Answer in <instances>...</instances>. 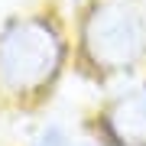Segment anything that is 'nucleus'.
<instances>
[{"label":"nucleus","mask_w":146,"mask_h":146,"mask_svg":"<svg viewBox=\"0 0 146 146\" xmlns=\"http://www.w3.org/2000/svg\"><path fill=\"white\" fill-rule=\"evenodd\" d=\"M72 42L52 13H16L0 23V98L10 104H39L58 84Z\"/></svg>","instance_id":"obj_1"},{"label":"nucleus","mask_w":146,"mask_h":146,"mask_svg":"<svg viewBox=\"0 0 146 146\" xmlns=\"http://www.w3.org/2000/svg\"><path fill=\"white\" fill-rule=\"evenodd\" d=\"M75 62L88 78L123 84L146 68V3L88 0L75 20Z\"/></svg>","instance_id":"obj_2"},{"label":"nucleus","mask_w":146,"mask_h":146,"mask_svg":"<svg viewBox=\"0 0 146 146\" xmlns=\"http://www.w3.org/2000/svg\"><path fill=\"white\" fill-rule=\"evenodd\" d=\"M94 140L107 146H146V75L117 84L94 114Z\"/></svg>","instance_id":"obj_3"},{"label":"nucleus","mask_w":146,"mask_h":146,"mask_svg":"<svg viewBox=\"0 0 146 146\" xmlns=\"http://www.w3.org/2000/svg\"><path fill=\"white\" fill-rule=\"evenodd\" d=\"M26 146H78L75 133L68 130L62 120H42L36 130L29 133Z\"/></svg>","instance_id":"obj_4"},{"label":"nucleus","mask_w":146,"mask_h":146,"mask_svg":"<svg viewBox=\"0 0 146 146\" xmlns=\"http://www.w3.org/2000/svg\"><path fill=\"white\" fill-rule=\"evenodd\" d=\"M65 3H88V0H65Z\"/></svg>","instance_id":"obj_5"}]
</instances>
